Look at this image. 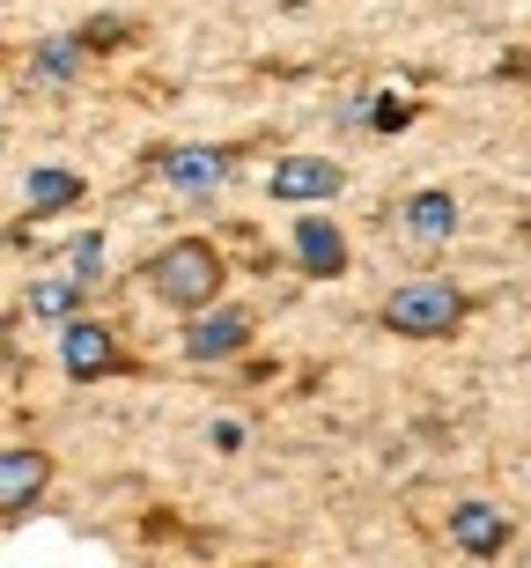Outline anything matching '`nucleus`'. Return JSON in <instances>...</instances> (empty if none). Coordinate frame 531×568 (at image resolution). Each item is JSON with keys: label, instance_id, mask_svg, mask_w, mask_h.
Here are the masks:
<instances>
[{"label": "nucleus", "instance_id": "f257e3e1", "mask_svg": "<svg viewBox=\"0 0 531 568\" xmlns=\"http://www.w3.org/2000/svg\"><path fill=\"white\" fill-rule=\"evenodd\" d=\"M222 281H229V258L214 252L207 236H171L163 252L141 266V288L163 303V311H207L214 295H222Z\"/></svg>", "mask_w": 531, "mask_h": 568}, {"label": "nucleus", "instance_id": "f03ea898", "mask_svg": "<svg viewBox=\"0 0 531 568\" xmlns=\"http://www.w3.org/2000/svg\"><path fill=\"white\" fill-rule=\"evenodd\" d=\"M384 325L399 339H450L466 325V295L450 281H406V288L384 295Z\"/></svg>", "mask_w": 531, "mask_h": 568}, {"label": "nucleus", "instance_id": "7ed1b4c3", "mask_svg": "<svg viewBox=\"0 0 531 568\" xmlns=\"http://www.w3.org/2000/svg\"><path fill=\"white\" fill-rule=\"evenodd\" d=\"M60 369H67L74 384H89V377H119V369H126L119 325H104V317H67V325H60Z\"/></svg>", "mask_w": 531, "mask_h": 568}, {"label": "nucleus", "instance_id": "20e7f679", "mask_svg": "<svg viewBox=\"0 0 531 568\" xmlns=\"http://www.w3.org/2000/svg\"><path fill=\"white\" fill-rule=\"evenodd\" d=\"M252 347V311H229V303H207V311H192L185 325V355L192 362H229Z\"/></svg>", "mask_w": 531, "mask_h": 568}, {"label": "nucleus", "instance_id": "39448f33", "mask_svg": "<svg viewBox=\"0 0 531 568\" xmlns=\"http://www.w3.org/2000/svg\"><path fill=\"white\" fill-rule=\"evenodd\" d=\"M44 480H52V458H44V450H30V443H8V450H0V509H8V517H30Z\"/></svg>", "mask_w": 531, "mask_h": 568}, {"label": "nucleus", "instance_id": "423d86ee", "mask_svg": "<svg viewBox=\"0 0 531 568\" xmlns=\"http://www.w3.org/2000/svg\"><path fill=\"white\" fill-rule=\"evenodd\" d=\"M450 547H458V554H480V561L510 554V509H494V503H458V509H450Z\"/></svg>", "mask_w": 531, "mask_h": 568}, {"label": "nucleus", "instance_id": "0eeeda50", "mask_svg": "<svg viewBox=\"0 0 531 568\" xmlns=\"http://www.w3.org/2000/svg\"><path fill=\"white\" fill-rule=\"evenodd\" d=\"M340 185H347V170L333 163V155H288V163H274V178H266L274 200H333Z\"/></svg>", "mask_w": 531, "mask_h": 568}, {"label": "nucleus", "instance_id": "6e6552de", "mask_svg": "<svg viewBox=\"0 0 531 568\" xmlns=\"http://www.w3.org/2000/svg\"><path fill=\"white\" fill-rule=\"evenodd\" d=\"M296 266L303 274H318V281H333V274H347V236L325 222V214H296Z\"/></svg>", "mask_w": 531, "mask_h": 568}, {"label": "nucleus", "instance_id": "1a4fd4ad", "mask_svg": "<svg viewBox=\"0 0 531 568\" xmlns=\"http://www.w3.org/2000/svg\"><path fill=\"white\" fill-rule=\"evenodd\" d=\"M399 230L413 236V244H450L458 236V200L450 192H413V200H399Z\"/></svg>", "mask_w": 531, "mask_h": 568}, {"label": "nucleus", "instance_id": "9d476101", "mask_svg": "<svg viewBox=\"0 0 531 568\" xmlns=\"http://www.w3.org/2000/svg\"><path fill=\"white\" fill-rule=\"evenodd\" d=\"M222 178H229L222 148H177V155H163V185H177V192H214Z\"/></svg>", "mask_w": 531, "mask_h": 568}, {"label": "nucleus", "instance_id": "9b49d317", "mask_svg": "<svg viewBox=\"0 0 531 568\" xmlns=\"http://www.w3.org/2000/svg\"><path fill=\"white\" fill-rule=\"evenodd\" d=\"M82 200V178L74 170H30V207L38 214H60V207H74Z\"/></svg>", "mask_w": 531, "mask_h": 568}, {"label": "nucleus", "instance_id": "f8f14e48", "mask_svg": "<svg viewBox=\"0 0 531 568\" xmlns=\"http://www.w3.org/2000/svg\"><path fill=\"white\" fill-rule=\"evenodd\" d=\"M82 288H89V274H60V281H30V311L38 317H67L74 303H82Z\"/></svg>", "mask_w": 531, "mask_h": 568}, {"label": "nucleus", "instance_id": "ddd939ff", "mask_svg": "<svg viewBox=\"0 0 531 568\" xmlns=\"http://www.w3.org/2000/svg\"><path fill=\"white\" fill-rule=\"evenodd\" d=\"M82 52H89V44H82V30H74V38H52V44L38 52V74H44V82H67V74L82 67Z\"/></svg>", "mask_w": 531, "mask_h": 568}, {"label": "nucleus", "instance_id": "4468645a", "mask_svg": "<svg viewBox=\"0 0 531 568\" xmlns=\"http://www.w3.org/2000/svg\"><path fill=\"white\" fill-rule=\"evenodd\" d=\"M82 44H89V52H111V44H126V22H82Z\"/></svg>", "mask_w": 531, "mask_h": 568}, {"label": "nucleus", "instance_id": "2eb2a0df", "mask_svg": "<svg viewBox=\"0 0 531 568\" xmlns=\"http://www.w3.org/2000/svg\"><path fill=\"white\" fill-rule=\"evenodd\" d=\"M67 258H74V274L96 281V266H104V236H74V252H67Z\"/></svg>", "mask_w": 531, "mask_h": 568}]
</instances>
